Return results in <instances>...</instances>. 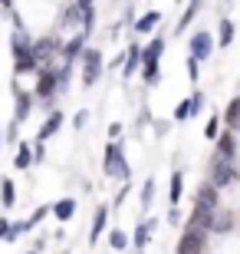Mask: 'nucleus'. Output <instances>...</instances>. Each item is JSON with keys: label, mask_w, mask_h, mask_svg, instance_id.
Returning <instances> with one entry per match:
<instances>
[{"label": "nucleus", "mask_w": 240, "mask_h": 254, "mask_svg": "<svg viewBox=\"0 0 240 254\" xmlns=\"http://www.w3.org/2000/svg\"><path fill=\"white\" fill-rule=\"evenodd\" d=\"M59 126H63V113H49V119L43 123V129H40V135H37V139H40V142H47L49 135H53V132L59 129Z\"/></svg>", "instance_id": "16"}, {"label": "nucleus", "mask_w": 240, "mask_h": 254, "mask_svg": "<svg viewBox=\"0 0 240 254\" xmlns=\"http://www.w3.org/2000/svg\"><path fill=\"white\" fill-rule=\"evenodd\" d=\"M59 89V79H56V69H43L40 73V86H37V96L40 99H53V93Z\"/></svg>", "instance_id": "8"}, {"label": "nucleus", "mask_w": 240, "mask_h": 254, "mask_svg": "<svg viewBox=\"0 0 240 254\" xmlns=\"http://www.w3.org/2000/svg\"><path fill=\"white\" fill-rule=\"evenodd\" d=\"M217 43L221 47H231L234 43V23L231 20H221V37H217Z\"/></svg>", "instance_id": "27"}, {"label": "nucleus", "mask_w": 240, "mask_h": 254, "mask_svg": "<svg viewBox=\"0 0 240 254\" xmlns=\"http://www.w3.org/2000/svg\"><path fill=\"white\" fill-rule=\"evenodd\" d=\"M102 172H105L109 179H129V162H125V155H122V145H119V142H112L109 149H105Z\"/></svg>", "instance_id": "2"}, {"label": "nucleus", "mask_w": 240, "mask_h": 254, "mask_svg": "<svg viewBox=\"0 0 240 254\" xmlns=\"http://www.w3.org/2000/svg\"><path fill=\"white\" fill-rule=\"evenodd\" d=\"M188 50H191V57H197V60H207V57H211V50H214V40H211V33H207V30H201V33H194V37H191V43H188Z\"/></svg>", "instance_id": "6"}, {"label": "nucleus", "mask_w": 240, "mask_h": 254, "mask_svg": "<svg viewBox=\"0 0 240 254\" xmlns=\"http://www.w3.org/2000/svg\"><path fill=\"white\" fill-rule=\"evenodd\" d=\"M33 159H37V155L30 152V142H20L17 145V162H13V165H17L20 172H27L30 165H33Z\"/></svg>", "instance_id": "14"}, {"label": "nucleus", "mask_w": 240, "mask_h": 254, "mask_svg": "<svg viewBox=\"0 0 240 254\" xmlns=\"http://www.w3.org/2000/svg\"><path fill=\"white\" fill-rule=\"evenodd\" d=\"M105 218H109V208H99L96 211V221H93V235H89V241H99V235H102V228H105Z\"/></svg>", "instance_id": "22"}, {"label": "nucleus", "mask_w": 240, "mask_h": 254, "mask_svg": "<svg viewBox=\"0 0 240 254\" xmlns=\"http://www.w3.org/2000/svg\"><path fill=\"white\" fill-rule=\"evenodd\" d=\"M86 37H89V33H76V37L66 43L63 47V63H76V60H79V53H83V47H86Z\"/></svg>", "instance_id": "10"}, {"label": "nucleus", "mask_w": 240, "mask_h": 254, "mask_svg": "<svg viewBox=\"0 0 240 254\" xmlns=\"http://www.w3.org/2000/svg\"><path fill=\"white\" fill-rule=\"evenodd\" d=\"M151 228H155V221L148 218V221H142L139 228H135V248H145L148 245V235H151Z\"/></svg>", "instance_id": "21"}, {"label": "nucleus", "mask_w": 240, "mask_h": 254, "mask_svg": "<svg viewBox=\"0 0 240 254\" xmlns=\"http://www.w3.org/2000/svg\"><path fill=\"white\" fill-rule=\"evenodd\" d=\"M17 60V63H13V69H17V76H23V73H33V69H37V57H33V53H27V57H13Z\"/></svg>", "instance_id": "20"}, {"label": "nucleus", "mask_w": 240, "mask_h": 254, "mask_svg": "<svg viewBox=\"0 0 240 254\" xmlns=\"http://www.w3.org/2000/svg\"><path fill=\"white\" fill-rule=\"evenodd\" d=\"M231 228H234V215H227V211H214L211 215V231L221 235V231H231Z\"/></svg>", "instance_id": "15"}, {"label": "nucleus", "mask_w": 240, "mask_h": 254, "mask_svg": "<svg viewBox=\"0 0 240 254\" xmlns=\"http://www.w3.org/2000/svg\"><path fill=\"white\" fill-rule=\"evenodd\" d=\"M181 191H185V179H181V172H175V175H171V191H168L171 205H178V201H181Z\"/></svg>", "instance_id": "23"}, {"label": "nucleus", "mask_w": 240, "mask_h": 254, "mask_svg": "<svg viewBox=\"0 0 240 254\" xmlns=\"http://www.w3.org/2000/svg\"><path fill=\"white\" fill-rule=\"evenodd\" d=\"M102 73V53L99 50H83V86H93Z\"/></svg>", "instance_id": "5"}, {"label": "nucleus", "mask_w": 240, "mask_h": 254, "mask_svg": "<svg viewBox=\"0 0 240 254\" xmlns=\"http://www.w3.org/2000/svg\"><path fill=\"white\" fill-rule=\"evenodd\" d=\"M217 155H221V159H234V155H237V142H234L231 132L217 135Z\"/></svg>", "instance_id": "12"}, {"label": "nucleus", "mask_w": 240, "mask_h": 254, "mask_svg": "<svg viewBox=\"0 0 240 254\" xmlns=\"http://www.w3.org/2000/svg\"><path fill=\"white\" fill-rule=\"evenodd\" d=\"M139 66H142V47H135V43H132L129 53H125V79H129V76L135 73Z\"/></svg>", "instance_id": "17"}, {"label": "nucleus", "mask_w": 240, "mask_h": 254, "mask_svg": "<svg viewBox=\"0 0 240 254\" xmlns=\"http://www.w3.org/2000/svg\"><path fill=\"white\" fill-rule=\"evenodd\" d=\"M207 235H197V231H185L181 235V245H178V254H201Z\"/></svg>", "instance_id": "7"}, {"label": "nucleus", "mask_w": 240, "mask_h": 254, "mask_svg": "<svg viewBox=\"0 0 240 254\" xmlns=\"http://www.w3.org/2000/svg\"><path fill=\"white\" fill-rule=\"evenodd\" d=\"M109 245L115 248V251H122V248H129V235H125V231H119V228H115V231H112V235H109Z\"/></svg>", "instance_id": "29"}, {"label": "nucleus", "mask_w": 240, "mask_h": 254, "mask_svg": "<svg viewBox=\"0 0 240 254\" xmlns=\"http://www.w3.org/2000/svg\"><path fill=\"white\" fill-rule=\"evenodd\" d=\"M30 116V96L23 89H17V123H23Z\"/></svg>", "instance_id": "26"}, {"label": "nucleus", "mask_w": 240, "mask_h": 254, "mask_svg": "<svg viewBox=\"0 0 240 254\" xmlns=\"http://www.w3.org/2000/svg\"><path fill=\"white\" fill-rule=\"evenodd\" d=\"M168 221H171V225H178V221H181V211H178V205H171V211H168Z\"/></svg>", "instance_id": "34"}, {"label": "nucleus", "mask_w": 240, "mask_h": 254, "mask_svg": "<svg viewBox=\"0 0 240 254\" xmlns=\"http://www.w3.org/2000/svg\"><path fill=\"white\" fill-rule=\"evenodd\" d=\"M161 53H165V40L161 37H155L142 50V76H145V83H155L158 79V60H161Z\"/></svg>", "instance_id": "1"}, {"label": "nucleus", "mask_w": 240, "mask_h": 254, "mask_svg": "<svg viewBox=\"0 0 240 254\" xmlns=\"http://www.w3.org/2000/svg\"><path fill=\"white\" fill-rule=\"evenodd\" d=\"M201 7H204L201 0H191V3H188V10L181 13V20H178V33H185V30H188V23H191V20L197 17V13H201Z\"/></svg>", "instance_id": "18"}, {"label": "nucleus", "mask_w": 240, "mask_h": 254, "mask_svg": "<svg viewBox=\"0 0 240 254\" xmlns=\"http://www.w3.org/2000/svg\"><path fill=\"white\" fill-rule=\"evenodd\" d=\"M30 254H37V251H30Z\"/></svg>", "instance_id": "36"}, {"label": "nucleus", "mask_w": 240, "mask_h": 254, "mask_svg": "<svg viewBox=\"0 0 240 254\" xmlns=\"http://www.w3.org/2000/svg\"><path fill=\"white\" fill-rule=\"evenodd\" d=\"M56 53H63V43L59 37H43V40H33V57H37L40 66H49L56 60Z\"/></svg>", "instance_id": "3"}, {"label": "nucleus", "mask_w": 240, "mask_h": 254, "mask_svg": "<svg viewBox=\"0 0 240 254\" xmlns=\"http://www.w3.org/2000/svg\"><path fill=\"white\" fill-rule=\"evenodd\" d=\"M204 135H207V139H217V135H221V123H217V116H214V119H211V123H207V129H204Z\"/></svg>", "instance_id": "31"}, {"label": "nucleus", "mask_w": 240, "mask_h": 254, "mask_svg": "<svg viewBox=\"0 0 240 254\" xmlns=\"http://www.w3.org/2000/svg\"><path fill=\"white\" fill-rule=\"evenodd\" d=\"M211 182L214 189H224V185H231V182H237V169H234V159H214V169H211Z\"/></svg>", "instance_id": "4"}, {"label": "nucleus", "mask_w": 240, "mask_h": 254, "mask_svg": "<svg viewBox=\"0 0 240 254\" xmlns=\"http://www.w3.org/2000/svg\"><path fill=\"white\" fill-rule=\"evenodd\" d=\"M224 123L231 126V129H234V126H240V96H237V99H231L227 113H224Z\"/></svg>", "instance_id": "24"}, {"label": "nucleus", "mask_w": 240, "mask_h": 254, "mask_svg": "<svg viewBox=\"0 0 240 254\" xmlns=\"http://www.w3.org/2000/svg\"><path fill=\"white\" fill-rule=\"evenodd\" d=\"M73 211H76V201H73V198H63V201H56V205H53V215L59 218V221H69V218H73Z\"/></svg>", "instance_id": "19"}, {"label": "nucleus", "mask_w": 240, "mask_h": 254, "mask_svg": "<svg viewBox=\"0 0 240 254\" xmlns=\"http://www.w3.org/2000/svg\"><path fill=\"white\" fill-rule=\"evenodd\" d=\"M10 47H13V57H27V53H33V40H30V33H23V30H13Z\"/></svg>", "instance_id": "11"}, {"label": "nucleus", "mask_w": 240, "mask_h": 254, "mask_svg": "<svg viewBox=\"0 0 240 254\" xmlns=\"http://www.w3.org/2000/svg\"><path fill=\"white\" fill-rule=\"evenodd\" d=\"M158 23H161V13H158V10H148L145 17L135 20V33H148V30H155Z\"/></svg>", "instance_id": "13"}, {"label": "nucleus", "mask_w": 240, "mask_h": 254, "mask_svg": "<svg viewBox=\"0 0 240 254\" xmlns=\"http://www.w3.org/2000/svg\"><path fill=\"white\" fill-rule=\"evenodd\" d=\"M7 231H10V225H7V218H0V238H7Z\"/></svg>", "instance_id": "35"}, {"label": "nucleus", "mask_w": 240, "mask_h": 254, "mask_svg": "<svg viewBox=\"0 0 240 254\" xmlns=\"http://www.w3.org/2000/svg\"><path fill=\"white\" fill-rule=\"evenodd\" d=\"M47 215H49V208H37V211H33V218L20 221V228H23V231H30V228H37V225H40V221H43Z\"/></svg>", "instance_id": "28"}, {"label": "nucleus", "mask_w": 240, "mask_h": 254, "mask_svg": "<svg viewBox=\"0 0 240 254\" xmlns=\"http://www.w3.org/2000/svg\"><path fill=\"white\" fill-rule=\"evenodd\" d=\"M73 123H76V129H83V126L89 123V113H86V109H83V113H76V119H73Z\"/></svg>", "instance_id": "33"}, {"label": "nucleus", "mask_w": 240, "mask_h": 254, "mask_svg": "<svg viewBox=\"0 0 240 254\" xmlns=\"http://www.w3.org/2000/svg\"><path fill=\"white\" fill-rule=\"evenodd\" d=\"M0 201H3V208H13V201H17V195H13V182L10 179L0 182Z\"/></svg>", "instance_id": "25"}, {"label": "nucleus", "mask_w": 240, "mask_h": 254, "mask_svg": "<svg viewBox=\"0 0 240 254\" xmlns=\"http://www.w3.org/2000/svg\"><path fill=\"white\" fill-rule=\"evenodd\" d=\"M151 198H155V179H148L145 182V189H142V205H151Z\"/></svg>", "instance_id": "30"}, {"label": "nucleus", "mask_w": 240, "mask_h": 254, "mask_svg": "<svg viewBox=\"0 0 240 254\" xmlns=\"http://www.w3.org/2000/svg\"><path fill=\"white\" fill-rule=\"evenodd\" d=\"M201 106H204V96L201 93H194L191 99H181V103H178V109H175V119H178V123H181V119H191Z\"/></svg>", "instance_id": "9"}, {"label": "nucleus", "mask_w": 240, "mask_h": 254, "mask_svg": "<svg viewBox=\"0 0 240 254\" xmlns=\"http://www.w3.org/2000/svg\"><path fill=\"white\" fill-rule=\"evenodd\" d=\"M197 57H188V76H191V83H197Z\"/></svg>", "instance_id": "32"}]
</instances>
